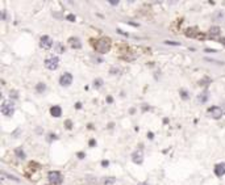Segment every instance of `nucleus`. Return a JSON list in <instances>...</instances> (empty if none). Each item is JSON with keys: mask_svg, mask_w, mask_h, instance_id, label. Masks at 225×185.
Returning a JSON list of instances; mask_svg holds the SVG:
<instances>
[{"mask_svg": "<svg viewBox=\"0 0 225 185\" xmlns=\"http://www.w3.org/2000/svg\"><path fill=\"white\" fill-rule=\"evenodd\" d=\"M40 46L42 49H50L53 46V40L49 37V36H42L41 40H40Z\"/></svg>", "mask_w": 225, "mask_h": 185, "instance_id": "0eeeda50", "label": "nucleus"}, {"mask_svg": "<svg viewBox=\"0 0 225 185\" xmlns=\"http://www.w3.org/2000/svg\"><path fill=\"white\" fill-rule=\"evenodd\" d=\"M165 43L173 45V46H179V42H173V41H165Z\"/></svg>", "mask_w": 225, "mask_h": 185, "instance_id": "5701e85b", "label": "nucleus"}, {"mask_svg": "<svg viewBox=\"0 0 225 185\" xmlns=\"http://www.w3.org/2000/svg\"><path fill=\"white\" fill-rule=\"evenodd\" d=\"M102 85H103V80L102 79H95V82H94V87H95V88H100Z\"/></svg>", "mask_w": 225, "mask_h": 185, "instance_id": "412c9836", "label": "nucleus"}, {"mask_svg": "<svg viewBox=\"0 0 225 185\" xmlns=\"http://www.w3.org/2000/svg\"><path fill=\"white\" fill-rule=\"evenodd\" d=\"M50 113H52V116H53V117H61V114H62V109H61V106H58V105L52 106V109H50Z\"/></svg>", "mask_w": 225, "mask_h": 185, "instance_id": "f8f14e48", "label": "nucleus"}, {"mask_svg": "<svg viewBox=\"0 0 225 185\" xmlns=\"http://www.w3.org/2000/svg\"><path fill=\"white\" fill-rule=\"evenodd\" d=\"M1 18H3V20H4V18H5V12H4V11H3V12H1Z\"/></svg>", "mask_w": 225, "mask_h": 185, "instance_id": "cd10ccee", "label": "nucleus"}, {"mask_svg": "<svg viewBox=\"0 0 225 185\" xmlns=\"http://www.w3.org/2000/svg\"><path fill=\"white\" fill-rule=\"evenodd\" d=\"M36 91H37L38 93L45 92V91H46V84H45V83H38L37 85H36Z\"/></svg>", "mask_w": 225, "mask_h": 185, "instance_id": "2eb2a0df", "label": "nucleus"}, {"mask_svg": "<svg viewBox=\"0 0 225 185\" xmlns=\"http://www.w3.org/2000/svg\"><path fill=\"white\" fill-rule=\"evenodd\" d=\"M69 43L72 49H80L82 47V42H80V40L78 37H71L69 40Z\"/></svg>", "mask_w": 225, "mask_h": 185, "instance_id": "1a4fd4ad", "label": "nucleus"}, {"mask_svg": "<svg viewBox=\"0 0 225 185\" xmlns=\"http://www.w3.org/2000/svg\"><path fill=\"white\" fill-rule=\"evenodd\" d=\"M179 92H181V96H182V99H183V100H188V99H190V95L186 92V89H181Z\"/></svg>", "mask_w": 225, "mask_h": 185, "instance_id": "6ab92c4d", "label": "nucleus"}, {"mask_svg": "<svg viewBox=\"0 0 225 185\" xmlns=\"http://www.w3.org/2000/svg\"><path fill=\"white\" fill-rule=\"evenodd\" d=\"M1 177H8V179H9V180L19 181V179H17V177H15V176H12V175H8V173H5L4 171H1Z\"/></svg>", "mask_w": 225, "mask_h": 185, "instance_id": "a211bd4d", "label": "nucleus"}, {"mask_svg": "<svg viewBox=\"0 0 225 185\" xmlns=\"http://www.w3.org/2000/svg\"><path fill=\"white\" fill-rule=\"evenodd\" d=\"M47 179H49L50 184H53V185H61L62 181H63V177H62V175L58 172V171H52V172H49Z\"/></svg>", "mask_w": 225, "mask_h": 185, "instance_id": "7ed1b4c3", "label": "nucleus"}, {"mask_svg": "<svg viewBox=\"0 0 225 185\" xmlns=\"http://www.w3.org/2000/svg\"><path fill=\"white\" fill-rule=\"evenodd\" d=\"M66 126H67V127H71V122L67 121V122H66Z\"/></svg>", "mask_w": 225, "mask_h": 185, "instance_id": "bb28decb", "label": "nucleus"}, {"mask_svg": "<svg viewBox=\"0 0 225 185\" xmlns=\"http://www.w3.org/2000/svg\"><path fill=\"white\" fill-rule=\"evenodd\" d=\"M58 64H59V59L57 57H49L45 59V67L47 70H57Z\"/></svg>", "mask_w": 225, "mask_h": 185, "instance_id": "20e7f679", "label": "nucleus"}, {"mask_svg": "<svg viewBox=\"0 0 225 185\" xmlns=\"http://www.w3.org/2000/svg\"><path fill=\"white\" fill-rule=\"evenodd\" d=\"M207 100H208V92H207V91L201 92V93L198 96V102H199V104H204V102H207Z\"/></svg>", "mask_w": 225, "mask_h": 185, "instance_id": "ddd939ff", "label": "nucleus"}, {"mask_svg": "<svg viewBox=\"0 0 225 185\" xmlns=\"http://www.w3.org/2000/svg\"><path fill=\"white\" fill-rule=\"evenodd\" d=\"M109 49H111V41H109L108 38H105V37L100 38V40L96 42V50L99 53H102V54L108 53Z\"/></svg>", "mask_w": 225, "mask_h": 185, "instance_id": "f257e3e1", "label": "nucleus"}, {"mask_svg": "<svg viewBox=\"0 0 225 185\" xmlns=\"http://www.w3.org/2000/svg\"><path fill=\"white\" fill-rule=\"evenodd\" d=\"M186 34L188 36V37H192V38H201L203 37V34H199L198 30H196V28H191V29H187L186 30Z\"/></svg>", "mask_w": 225, "mask_h": 185, "instance_id": "9d476101", "label": "nucleus"}, {"mask_svg": "<svg viewBox=\"0 0 225 185\" xmlns=\"http://www.w3.org/2000/svg\"><path fill=\"white\" fill-rule=\"evenodd\" d=\"M111 74H120V71L119 70H115V67H113V68L111 70Z\"/></svg>", "mask_w": 225, "mask_h": 185, "instance_id": "a878e982", "label": "nucleus"}, {"mask_svg": "<svg viewBox=\"0 0 225 185\" xmlns=\"http://www.w3.org/2000/svg\"><path fill=\"white\" fill-rule=\"evenodd\" d=\"M67 20H70V21H75V16L69 15V16H67Z\"/></svg>", "mask_w": 225, "mask_h": 185, "instance_id": "b1692460", "label": "nucleus"}, {"mask_svg": "<svg viewBox=\"0 0 225 185\" xmlns=\"http://www.w3.org/2000/svg\"><path fill=\"white\" fill-rule=\"evenodd\" d=\"M71 83H72V75L71 74L66 72V74H63L61 76L59 84H61L62 87H69V85H71Z\"/></svg>", "mask_w": 225, "mask_h": 185, "instance_id": "423d86ee", "label": "nucleus"}, {"mask_svg": "<svg viewBox=\"0 0 225 185\" xmlns=\"http://www.w3.org/2000/svg\"><path fill=\"white\" fill-rule=\"evenodd\" d=\"M102 183L104 185H113L115 183H116V179L115 177H104L102 180Z\"/></svg>", "mask_w": 225, "mask_h": 185, "instance_id": "4468645a", "label": "nucleus"}, {"mask_svg": "<svg viewBox=\"0 0 225 185\" xmlns=\"http://www.w3.org/2000/svg\"><path fill=\"white\" fill-rule=\"evenodd\" d=\"M132 160H133V163H136V164H142L143 163V152L141 150L134 151V152L132 154Z\"/></svg>", "mask_w": 225, "mask_h": 185, "instance_id": "6e6552de", "label": "nucleus"}, {"mask_svg": "<svg viewBox=\"0 0 225 185\" xmlns=\"http://www.w3.org/2000/svg\"><path fill=\"white\" fill-rule=\"evenodd\" d=\"M1 113L4 114V116H7V117L13 116V113H15V104L11 101V100H5V101H3V104H1Z\"/></svg>", "mask_w": 225, "mask_h": 185, "instance_id": "f03ea898", "label": "nucleus"}, {"mask_svg": "<svg viewBox=\"0 0 225 185\" xmlns=\"http://www.w3.org/2000/svg\"><path fill=\"white\" fill-rule=\"evenodd\" d=\"M54 46H55V47H54V50H55V51H57V53H63V51H64L63 45L59 43V42H57V43H55Z\"/></svg>", "mask_w": 225, "mask_h": 185, "instance_id": "f3484780", "label": "nucleus"}, {"mask_svg": "<svg viewBox=\"0 0 225 185\" xmlns=\"http://www.w3.org/2000/svg\"><path fill=\"white\" fill-rule=\"evenodd\" d=\"M16 155H17V158H20V159H25L24 151L20 150V148H17V150H16Z\"/></svg>", "mask_w": 225, "mask_h": 185, "instance_id": "aec40b11", "label": "nucleus"}, {"mask_svg": "<svg viewBox=\"0 0 225 185\" xmlns=\"http://www.w3.org/2000/svg\"><path fill=\"white\" fill-rule=\"evenodd\" d=\"M208 114H209L212 118L219 120V118H221V116H223V109H221L220 106H211V108L208 109Z\"/></svg>", "mask_w": 225, "mask_h": 185, "instance_id": "39448f33", "label": "nucleus"}, {"mask_svg": "<svg viewBox=\"0 0 225 185\" xmlns=\"http://www.w3.org/2000/svg\"><path fill=\"white\" fill-rule=\"evenodd\" d=\"M109 4H112V5H117V4H119V1H117V0H109Z\"/></svg>", "mask_w": 225, "mask_h": 185, "instance_id": "393cba45", "label": "nucleus"}, {"mask_svg": "<svg viewBox=\"0 0 225 185\" xmlns=\"http://www.w3.org/2000/svg\"><path fill=\"white\" fill-rule=\"evenodd\" d=\"M87 181L90 183V185H97V180L95 177H90L88 176V177H87Z\"/></svg>", "mask_w": 225, "mask_h": 185, "instance_id": "4be33fe9", "label": "nucleus"}, {"mask_svg": "<svg viewBox=\"0 0 225 185\" xmlns=\"http://www.w3.org/2000/svg\"><path fill=\"white\" fill-rule=\"evenodd\" d=\"M215 173H216L217 176L225 175V163H219V164H216V167H215Z\"/></svg>", "mask_w": 225, "mask_h": 185, "instance_id": "9b49d317", "label": "nucleus"}, {"mask_svg": "<svg viewBox=\"0 0 225 185\" xmlns=\"http://www.w3.org/2000/svg\"><path fill=\"white\" fill-rule=\"evenodd\" d=\"M209 34L211 36H219V34H220V28H219V26H211Z\"/></svg>", "mask_w": 225, "mask_h": 185, "instance_id": "dca6fc26", "label": "nucleus"}, {"mask_svg": "<svg viewBox=\"0 0 225 185\" xmlns=\"http://www.w3.org/2000/svg\"><path fill=\"white\" fill-rule=\"evenodd\" d=\"M140 185H146V184H145V183H142V184H140Z\"/></svg>", "mask_w": 225, "mask_h": 185, "instance_id": "c85d7f7f", "label": "nucleus"}]
</instances>
